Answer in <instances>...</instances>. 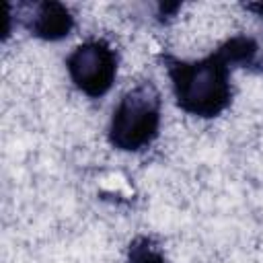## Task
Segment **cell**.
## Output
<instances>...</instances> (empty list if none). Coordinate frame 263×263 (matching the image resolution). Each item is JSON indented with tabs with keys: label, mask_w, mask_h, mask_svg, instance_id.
Returning <instances> with one entry per match:
<instances>
[{
	"label": "cell",
	"mask_w": 263,
	"mask_h": 263,
	"mask_svg": "<svg viewBox=\"0 0 263 263\" xmlns=\"http://www.w3.org/2000/svg\"><path fill=\"white\" fill-rule=\"evenodd\" d=\"M160 127V95L152 82H142L127 90L117 107L109 127V140L119 150L146 148Z\"/></svg>",
	"instance_id": "7a4b0ae2"
},
{
	"label": "cell",
	"mask_w": 263,
	"mask_h": 263,
	"mask_svg": "<svg viewBox=\"0 0 263 263\" xmlns=\"http://www.w3.org/2000/svg\"><path fill=\"white\" fill-rule=\"evenodd\" d=\"M251 8H253V10H257V12L263 16V4H255V6H251Z\"/></svg>",
	"instance_id": "5b68a950"
},
{
	"label": "cell",
	"mask_w": 263,
	"mask_h": 263,
	"mask_svg": "<svg viewBox=\"0 0 263 263\" xmlns=\"http://www.w3.org/2000/svg\"><path fill=\"white\" fill-rule=\"evenodd\" d=\"M72 82L88 97H103L115 78L117 58L105 41H84L68 55Z\"/></svg>",
	"instance_id": "3957f363"
},
{
	"label": "cell",
	"mask_w": 263,
	"mask_h": 263,
	"mask_svg": "<svg viewBox=\"0 0 263 263\" xmlns=\"http://www.w3.org/2000/svg\"><path fill=\"white\" fill-rule=\"evenodd\" d=\"M21 23L41 39H62L72 29V16L66 6L58 2H27L16 6Z\"/></svg>",
	"instance_id": "277c9868"
},
{
	"label": "cell",
	"mask_w": 263,
	"mask_h": 263,
	"mask_svg": "<svg viewBox=\"0 0 263 263\" xmlns=\"http://www.w3.org/2000/svg\"><path fill=\"white\" fill-rule=\"evenodd\" d=\"M255 45L249 39H232L214 55L199 62H168V74L179 107L191 115L214 117L230 103V64L249 62Z\"/></svg>",
	"instance_id": "6da1fadb"
}]
</instances>
